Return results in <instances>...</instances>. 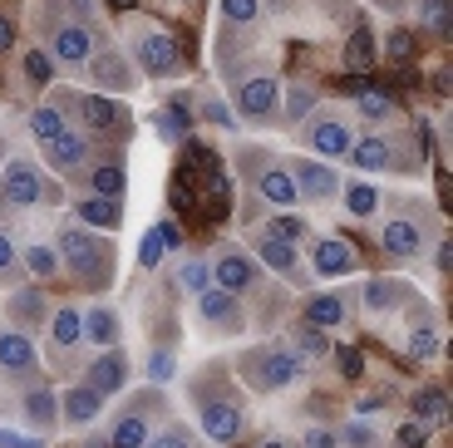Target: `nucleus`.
<instances>
[{
	"label": "nucleus",
	"instance_id": "obj_1",
	"mask_svg": "<svg viewBox=\"0 0 453 448\" xmlns=\"http://www.w3.org/2000/svg\"><path fill=\"white\" fill-rule=\"evenodd\" d=\"M55 257H59V271H69L89 291H109L113 286V242L94 227L65 222L55 232Z\"/></svg>",
	"mask_w": 453,
	"mask_h": 448
},
{
	"label": "nucleus",
	"instance_id": "obj_2",
	"mask_svg": "<svg viewBox=\"0 0 453 448\" xmlns=\"http://www.w3.org/2000/svg\"><path fill=\"white\" fill-rule=\"evenodd\" d=\"M242 380L257 394H276L306 380V355L291 345H257L242 355Z\"/></svg>",
	"mask_w": 453,
	"mask_h": 448
},
{
	"label": "nucleus",
	"instance_id": "obj_3",
	"mask_svg": "<svg viewBox=\"0 0 453 448\" xmlns=\"http://www.w3.org/2000/svg\"><path fill=\"white\" fill-rule=\"evenodd\" d=\"M128 40H134V65L143 69L148 79H173L182 69L178 40H173L168 30H158V25H138Z\"/></svg>",
	"mask_w": 453,
	"mask_h": 448
},
{
	"label": "nucleus",
	"instance_id": "obj_4",
	"mask_svg": "<svg viewBox=\"0 0 453 448\" xmlns=\"http://www.w3.org/2000/svg\"><path fill=\"white\" fill-rule=\"evenodd\" d=\"M197 424H203L207 444H237L242 429H247V414H242L237 394H226V384H222V394L197 390Z\"/></svg>",
	"mask_w": 453,
	"mask_h": 448
},
{
	"label": "nucleus",
	"instance_id": "obj_5",
	"mask_svg": "<svg viewBox=\"0 0 453 448\" xmlns=\"http://www.w3.org/2000/svg\"><path fill=\"white\" fill-rule=\"evenodd\" d=\"M0 375H5V380H15V384H25V380L35 384L40 375H45L30 330H15V325H5V330H0Z\"/></svg>",
	"mask_w": 453,
	"mask_h": 448
},
{
	"label": "nucleus",
	"instance_id": "obj_6",
	"mask_svg": "<svg viewBox=\"0 0 453 448\" xmlns=\"http://www.w3.org/2000/svg\"><path fill=\"white\" fill-rule=\"evenodd\" d=\"M55 192L45 188V178H40V168L35 163H25V158H11L5 163V173H0V202H11V207H40V202H50Z\"/></svg>",
	"mask_w": 453,
	"mask_h": 448
},
{
	"label": "nucleus",
	"instance_id": "obj_7",
	"mask_svg": "<svg viewBox=\"0 0 453 448\" xmlns=\"http://www.w3.org/2000/svg\"><path fill=\"white\" fill-rule=\"evenodd\" d=\"M207 266H212V286H222V291H232V296H247V291L261 286L257 257H247L242 247H222Z\"/></svg>",
	"mask_w": 453,
	"mask_h": 448
},
{
	"label": "nucleus",
	"instance_id": "obj_8",
	"mask_svg": "<svg viewBox=\"0 0 453 448\" xmlns=\"http://www.w3.org/2000/svg\"><path fill=\"white\" fill-rule=\"evenodd\" d=\"M197 315H203V325L212 330V336H242V330H247V311H242V301L232 291H222V286L197 291Z\"/></svg>",
	"mask_w": 453,
	"mask_h": 448
},
{
	"label": "nucleus",
	"instance_id": "obj_9",
	"mask_svg": "<svg viewBox=\"0 0 453 448\" xmlns=\"http://www.w3.org/2000/svg\"><path fill=\"white\" fill-rule=\"evenodd\" d=\"M237 109L251 124H272L276 113H281V79L276 74H247L242 89H237Z\"/></svg>",
	"mask_w": 453,
	"mask_h": 448
},
{
	"label": "nucleus",
	"instance_id": "obj_10",
	"mask_svg": "<svg viewBox=\"0 0 453 448\" xmlns=\"http://www.w3.org/2000/svg\"><path fill=\"white\" fill-rule=\"evenodd\" d=\"M311 271H316L320 281L355 276V271H360V251H355L345 236H316V247H311Z\"/></svg>",
	"mask_w": 453,
	"mask_h": 448
},
{
	"label": "nucleus",
	"instance_id": "obj_11",
	"mask_svg": "<svg viewBox=\"0 0 453 448\" xmlns=\"http://www.w3.org/2000/svg\"><path fill=\"white\" fill-rule=\"evenodd\" d=\"M84 384H89L94 394H104V399H113V394L128 390V355L119 345L99 350V355L84 365Z\"/></svg>",
	"mask_w": 453,
	"mask_h": 448
},
{
	"label": "nucleus",
	"instance_id": "obj_12",
	"mask_svg": "<svg viewBox=\"0 0 453 448\" xmlns=\"http://www.w3.org/2000/svg\"><path fill=\"white\" fill-rule=\"evenodd\" d=\"M306 143L316 148L320 158H345L355 143V124L345 119V113H316L306 128Z\"/></svg>",
	"mask_w": 453,
	"mask_h": 448
},
{
	"label": "nucleus",
	"instance_id": "obj_13",
	"mask_svg": "<svg viewBox=\"0 0 453 448\" xmlns=\"http://www.w3.org/2000/svg\"><path fill=\"white\" fill-rule=\"evenodd\" d=\"M291 182L296 192L306 202H335L340 197V173L330 168V163H316V158H301V163H291Z\"/></svg>",
	"mask_w": 453,
	"mask_h": 448
},
{
	"label": "nucleus",
	"instance_id": "obj_14",
	"mask_svg": "<svg viewBox=\"0 0 453 448\" xmlns=\"http://www.w3.org/2000/svg\"><path fill=\"white\" fill-rule=\"evenodd\" d=\"M380 247H385L389 257L409 261L429 247V232H424L419 217H389V222H380Z\"/></svg>",
	"mask_w": 453,
	"mask_h": 448
},
{
	"label": "nucleus",
	"instance_id": "obj_15",
	"mask_svg": "<svg viewBox=\"0 0 453 448\" xmlns=\"http://www.w3.org/2000/svg\"><path fill=\"white\" fill-rule=\"evenodd\" d=\"M40 148H45V163L55 173H65V178L84 173V168H89V158H94L89 153V138H84L80 128H65L59 138H50V143H40Z\"/></svg>",
	"mask_w": 453,
	"mask_h": 448
},
{
	"label": "nucleus",
	"instance_id": "obj_16",
	"mask_svg": "<svg viewBox=\"0 0 453 448\" xmlns=\"http://www.w3.org/2000/svg\"><path fill=\"white\" fill-rule=\"evenodd\" d=\"M257 266L276 271V276L286 281V286H306V266H301V251L291 247V242H272V236L257 232Z\"/></svg>",
	"mask_w": 453,
	"mask_h": 448
},
{
	"label": "nucleus",
	"instance_id": "obj_17",
	"mask_svg": "<svg viewBox=\"0 0 453 448\" xmlns=\"http://www.w3.org/2000/svg\"><path fill=\"white\" fill-rule=\"evenodd\" d=\"M94 45H99V40H94V30L84 20H65L55 30V45H50V59H59V65L65 69H74V65H84V59L94 55Z\"/></svg>",
	"mask_w": 453,
	"mask_h": 448
},
{
	"label": "nucleus",
	"instance_id": "obj_18",
	"mask_svg": "<svg viewBox=\"0 0 453 448\" xmlns=\"http://www.w3.org/2000/svg\"><path fill=\"white\" fill-rule=\"evenodd\" d=\"M84 345V311H74V305H59V311H50V355L65 365L74 350Z\"/></svg>",
	"mask_w": 453,
	"mask_h": 448
},
{
	"label": "nucleus",
	"instance_id": "obj_19",
	"mask_svg": "<svg viewBox=\"0 0 453 448\" xmlns=\"http://www.w3.org/2000/svg\"><path fill=\"white\" fill-rule=\"evenodd\" d=\"M360 301L370 315H395L399 305H414V286H409V281H395V276H374V281H365Z\"/></svg>",
	"mask_w": 453,
	"mask_h": 448
},
{
	"label": "nucleus",
	"instance_id": "obj_20",
	"mask_svg": "<svg viewBox=\"0 0 453 448\" xmlns=\"http://www.w3.org/2000/svg\"><path fill=\"white\" fill-rule=\"evenodd\" d=\"M20 419L35 434H50V429L59 424V394L45 390V384H30V390L20 394Z\"/></svg>",
	"mask_w": 453,
	"mask_h": 448
},
{
	"label": "nucleus",
	"instance_id": "obj_21",
	"mask_svg": "<svg viewBox=\"0 0 453 448\" xmlns=\"http://www.w3.org/2000/svg\"><path fill=\"white\" fill-rule=\"evenodd\" d=\"M257 197L272 202L276 212H286V207H296V202H301V192H296L291 173H286L281 163H261V168H257Z\"/></svg>",
	"mask_w": 453,
	"mask_h": 448
},
{
	"label": "nucleus",
	"instance_id": "obj_22",
	"mask_svg": "<svg viewBox=\"0 0 453 448\" xmlns=\"http://www.w3.org/2000/svg\"><path fill=\"white\" fill-rule=\"evenodd\" d=\"M301 321L316 325V330H335L340 321H350V301L340 291H320V296H306L301 301Z\"/></svg>",
	"mask_w": 453,
	"mask_h": 448
},
{
	"label": "nucleus",
	"instance_id": "obj_23",
	"mask_svg": "<svg viewBox=\"0 0 453 448\" xmlns=\"http://www.w3.org/2000/svg\"><path fill=\"white\" fill-rule=\"evenodd\" d=\"M99 414H104V394H94L89 384H74V390H65V394H59V419H65L69 429L94 424Z\"/></svg>",
	"mask_w": 453,
	"mask_h": 448
},
{
	"label": "nucleus",
	"instance_id": "obj_24",
	"mask_svg": "<svg viewBox=\"0 0 453 448\" xmlns=\"http://www.w3.org/2000/svg\"><path fill=\"white\" fill-rule=\"evenodd\" d=\"M5 315H11L15 330H35L40 321H50V296L40 286H25V291H15L5 301Z\"/></svg>",
	"mask_w": 453,
	"mask_h": 448
},
{
	"label": "nucleus",
	"instance_id": "obj_25",
	"mask_svg": "<svg viewBox=\"0 0 453 448\" xmlns=\"http://www.w3.org/2000/svg\"><path fill=\"white\" fill-rule=\"evenodd\" d=\"M119 336H124V321H119L113 305H89L84 311V345L109 350V345H119Z\"/></svg>",
	"mask_w": 453,
	"mask_h": 448
},
{
	"label": "nucleus",
	"instance_id": "obj_26",
	"mask_svg": "<svg viewBox=\"0 0 453 448\" xmlns=\"http://www.w3.org/2000/svg\"><path fill=\"white\" fill-rule=\"evenodd\" d=\"M74 222L119 232V227H124V207H119V197H80L74 202Z\"/></svg>",
	"mask_w": 453,
	"mask_h": 448
},
{
	"label": "nucleus",
	"instance_id": "obj_27",
	"mask_svg": "<svg viewBox=\"0 0 453 448\" xmlns=\"http://www.w3.org/2000/svg\"><path fill=\"white\" fill-rule=\"evenodd\" d=\"M148 434H153V424H148L143 409H124V414L109 424V448H143Z\"/></svg>",
	"mask_w": 453,
	"mask_h": 448
},
{
	"label": "nucleus",
	"instance_id": "obj_28",
	"mask_svg": "<svg viewBox=\"0 0 453 448\" xmlns=\"http://www.w3.org/2000/svg\"><path fill=\"white\" fill-rule=\"evenodd\" d=\"M94 59V79H99V89H134V65H128L119 50H104V55H89Z\"/></svg>",
	"mask_w": 453,
	"mask_h": 448
},
{
	"label": "nucleus",
	"instance_id": "obj_29",
	"mask_svg": "<svg viewBox=\"0 0 453 448\" xmlns=\"http://www.w3.org/2000/svg\"><path fill=\"white\" fill-rule=\"evenodd\" d=\"M345 158H350L360 173H385L389 163H395V148H389V138H355Z\"/></svg>",
	"mask_w": 453,
	"mask_h": 448
},
{
	"label": "nucleus",
	"instance_id": "obj_30",
	"mask_svg": "<svg viewBox=\"0 0 453 448\" xmlns=\"http://www.w3.org/2000/svg\"><path fill=\"white\" fill-rule=\"evenodd\" d=\"M414 336H409V355L414 359H434L443 350V336H439V325H434V311L429 305H419V311H414Z\"/></svg>",
	"mask_w": 453,
	"mask_h": 448
},
{
	"label": "nucleus",
	"instance_id": "obj_31",
	"mask_svg": "<svg viewBox=\"0 0 453 448\" xmlns=\"http://www.w3.org/2000/svg\"><path fill=\"white\" fill-rule=\"evenodd\" d=\"M80 113H84V124L89 128H119L128 119V109L124 104H113V99H104V94H89V99H80Z\"/></svg>",
	"mask_w": 453,
	"mask_h": 448
},
{
	"label": "nucleus",
	"instance_id": "obj_32",
	"mask_svg": "<svg viewBox=\"0 0 453 448\" xmlns=\"http://www.w3.org/2000/svg\"><path fill=\"white\" fill-rule=\"evenodd\" d=\"M20 271H25V276H35V281H55V276H59V257H55V247H45V242H25V251H20Z\"/></svg>",
	"mask_w": 453,
	"mask_h": 448
},
{
	"label": "nucleus",
	"instance_id": "obj_33",
	"mask_svg": "<svg viewBox=\"0 0 453 448\" xmlns=\"http://www.w3.org/2000/svg\"><path fill=\"white\" fill-rule=\"evenodd\" d=\"M261 236H272V242H291V247H301V236H311L306 217H296L291 207L286 212H276L272 222H261Z\"/></svg>",
	"mask_w": 453,
	"mask_h": 448
},
{
	"label": "nucleus",
	"instance_id": "obj_34",
	"mask_svg": "<svg viewBox=\"0 0 453 448\" xmlns=\"http://www.w3.org/2000/svg\"><path fill=\"white\" fill-rule=\"evenodd\" d=\"M89 188H94V197H124L128 178H124L119 163H94V168H89Z\"/></svg>",
	"mask_w": 453,
	"mask_h": 448
},
{
	"label": "nucleus",
	"instance_id": "obj_35",
	"mask_svg": "<svg viewBox=\"0 0 453 448\" xmlns=\"http://www.w3.org/2000/svg\"><path fill=\"white\" fill-rule=\"evenodd\" d=\"M340 197H345V212L350 217H374L380 212V188H370V182H350V188H340Z\"/></svg>",
	"mask_w": 453,
	"mask_h": 448
},
{
	"label": "nucleus",
	"instance_id": "obj_36",
	"mask_svg": "<svg viewBox=\"0 0 453 448\" xmlns=\"http://www.w3.org/2000/svg\"><path fill=\"white\" fill-rule=\"evenodd\" d=\"M281 109H286V124H301V119H311V113H316V89H311V84H301V79H296L291 89H286Z\"/></svg>",
	"mask_w": 453,
	"mask_h": 448
},
{
	"label": "nucleus",
	"instance_id": "obj_37",
	"mask_svg": "<svg viewBox=\"0 0 453 448\" xmlns=\"http://www.w3.org/2000/svg\"><path fill=\"white\" fill-rule=\"evenodd\" d=\"M409 409H414V419H424V424H439V419L449 414V394L443 390H419V394H409Z\"/></svg>",
	"mask_w": 453,
	"mask_h": 448
},
{
	"label": "nucleus",
	"instance_id": "obj_38",
	"mask_svg": "<svg viewBox=\"0 0 453 448\" xmlns=\"http://www.w3.org/2000/svg\"><path fill=\"white\" fill-rule=\"evenodd\" d=\"M207 286H212V266H207V261H182L178 266V291L182 296H197V291H207Z\"/></svg>",
	"mask_w": 453,
	"mask_h": 448
},
{
	"label": "nucleus",
	"instance_id": "obj_39",
	"mask_svg": "<svg viewBox=\"0 0 453 448\" xmlns=\"http://www.w3.org/2000/svg\"><path fill=\"white\" fill-rule=\"evenodd\" d=\"M65 128H69V119H65L59 109H50V104H45V109H35V113H30V134L40 138V143H50V138H59Z\"/></svg>",
	"mask_w": 453,
	"mask_h": 448
},
{
	"label": "nucleus",
	"instance_id": "obj_40",
	"mask_svg": "<svg viewBox=\"0 0 453 448\" xmlns=\"http://www.w3.org/2000/svg\"><path fill=\"white\" fill-rule=\"evenodd\" d=\"M20 74L30 79L35 89H45L50 79H55V59H50L45 50H25V59H20Z\"/></svg>",
	"mask_w": 453,
	"mask_h": 448
},
{
	"label": "nucleus",
	"instance_id": "obj_41",
	"mask_svg": "<svg viewBox=\"0 0 453 448\" xmlns=\"http://www.w3.org/2000/svg\"><path fill=\"white\" fill-rule=\"evenodd\" d=\"M345 65L350 69H370L374 65V35L365 30V25L350 35V45H345Z\"/></svg>",
	"mask_w": 453,
	"mask_h": 448
},
{
	"label": "nucleus",
	"instance_id": "obj_42",
	"mask_svg": "<svg viewBox=\"0 0 453 448\" xmlns=\"http://www.w3.org/2000/svg\"><path fill=\"white\" fill-rule=\"evenodd\" d=\"M217 11L226 25H251L261 20V0H217Z\"/></svg>",
	"mask_w": 453,
	"mask_h": 448
},
{
	"label": "nucleus",
	"instance_id": "obj_43",
	"mask_svg": "<svg viewBox=\"0 0 453 448\" xmlns=\"http://www.w3.org/2000/svg\"><path fill=\"white\" fill-rule=\"evenodd\" d=\"M296 350H306V359H326L330 345H326V330H316V325H296Z\"/></svg>",
	"mask_w": 453,
	"mask_h": 448
},
{
	"label": "nucleus",
	"instance_id": "obj_44",
	"mask_svg": "<svg viewBox=\"0 0 453 448\" xmlns=\"http://www.w3.org/2000/svg\"><path fill=\"white\" fill-rule=\"evenodd\" d=\"M419 25L434 35H449V0H419Z\"/></svg>",
	"mask_w": 453,
	"mask_h": 448
},
{
	"label": "nucleus",
	"instance_id": "obj_45",
	"mask_svg": "<svg viewBox=\"0 0 453 448\" xmlns=\"http://www.w3.org/2000/svg\"><path fill=\"white\" fill-rule=\"evenodd\" d=\"M429 424H424V419H404V424L395 429V444L399 448H429Z\"/></svg>",
	"mask_w": 453,
	"mask_h": 448
},
{
	"label": "nucleus",
	"instance_id": "obj_46",
	"mask_svg": "<svg viewBox=\"0 0 453 448\" xmlns=\"http://www.w3.org/2000/svg\"><path fill=\"white\" fill-rule=\"evenodd\" d=\"M143 448H193V434L182 424H168V429H158V434H148Z\"/></svg>",
	"mask_w": 453,
	"mask_h": 448
},
{
	"label": "nucleus",
	"instance_id": "obj_47",
	"mask_svg": "<svg viewBox=\"0 0 453 448\" xmlns=\"http://www.w3.org/2000/svg\"><path fill=\"white\" fill-rule=\"evenodd\" d=\"M20 276V247L11 242V232H0V286Z\"/></svg>",
	"mask_w": 453,
	"mask_h": 448
},
{
	"label": "nucleus",
	"instance_id": "obj_48",
	"mask_svg": "<svg viewBox=\"0 0 453 448\" xmlns=\"http://www.w3.org/2000/svg\"><path fill=\"white\" fill-rule=\"evenodd\" d=\"M360 113L365 119H389V113H395V99L380 94V89H360Z\"/></svg>",
	"mask_w": 453,
	"mask_h": 448
},
{
	"label": "nucleus",
	"instance_id": "obj_49",
	"mask_svg": "<svg viewBox=\"0 0 453 448\" xmlns=\"http://www.w3.org/2000/svg\"><path fill=\"white\" fill-rule=\"evenodd\" d=\"M163 251H168V247H163L158 227H153V232H148L143 242H138V266H143V271H153V266H158V261H163Z\"/></svg>",
	"mask_w": 453,
	"mask_h": 448
},
{
	"label": "nucleus",
	"instance_id": "obj_50",
	"mask_svg": "<svg viewBox=\"0 0 453 448\" xmlns=\"http://www.w3.org/2000/svg\"><path fill=\"white\" fill-rule=\"evenodd\" d=\"M335 438H340V448H374V429L370 424H345Z\"/></svg>",
	"mask_w": 453,
	"mask_h": 448
},
{
	"label": "nucleus",
	"instance_id": "obj_51",
	"mask_svg": "<svg viewBox=\"0 0 453 448\" xmlns=\"http://www.w3.org/2000/svg\"><path fill=\"white\" fill-rule=\"evenodd\" d=\"M203 119H207V124H217V128H237L232 109H226V104L217 99V94H207V99H203Z\"/></svg>",
	"mask_w": 453,
	"mask_h": 448
},
{
	"label": "nucleus",
	"instance_id": "obj_52",
	"mask_svg": "<svg viewBox=\"0 0 453 448\" xmlns=\"http://www.w3.org/2000/svg\"><path fill=\"white\" fill-rule=\"evenodd\" d=\"M173 370H178V359H173V350H153V359H148V380H173Z\"/></svg>",
	"mask_w": 453,
	"mask_h": 448
},
{
	"label": "nucleus",
	"instance_id": "obj_53",
	"mask_svg": "<svg viewBox=\"0 0 453 448\" xmlns=\"http://www.w3.org/2000/svg\"><path fill=\"white\" fill-rule=\"evenodd\" d=\"M389 59H395V65L414 59V35H409V30H395V35H389Z\"/></svg>",
	"mask_w": 453,
	"mask_h": 448
},
{
	"label": "nucleus",
	"instance_id": "obj_54",
	"mask_svg": "<svg viewBox=\"0 0 453 448\" xmlns=\"http://www.w3.org/2000/svg\"><path fill=\"white\" fill-rule=\"evenodd\" d=\"M301 448H340V438L330 434V429H306V434H301Z\"/></svg>",
	"mask_w": 453,
	"mask_h": 448
},
{
	"label": "nucleus",
	"instance_id": "obj_55",
	"mask_svg": "<svg viewBox=\"0 0 453 448\" xmlns=\"http://www.w3.org/2000/svg\"><path fill=\"white\" fill-rule=\"evenodd\" d=\"M330 355H335V365H340V370H345V375H350V380H355V375H360V350L340 345V350H330Z\"/></svg>",
	"mask_w": 453,
	"mask_h": 448
},
{
	"label": "nucleus",
	"instance_id": "obj_56",
	"mask_svg": "<svg viewBox=\"0 0 453 448\" xmlns=\"http://www.w3.org/2000/svg\"><path fill=\"white\" fill-rule=\"evenodd\" d=\"M158 236H163V247H168V251H178V247H182V232H178V222H158Z\"/></svg>",
	"mask_w": 453,
	"mask_h": 448
},
{
	"label": "nucleus",
	"instance_id": "obj_57",
	"mask_svg": "<svg viewBox=\"0 0 453 448\" xmlns=\"http://www.w3.org/2000/svg\"><path fill=\"white\" fill-rule=\"evenodd\" d=\"M385 404H389V394L374 390V394H365V399H360V414H374V409H385Z\"/></svg>",
	"mask_w": 453,
	"mask_h": 448
},
{
	"label": "nucleus",
	"instance_id": "obj_58",
	"mask_svg": "<svg viewBox=\"0 0 453 448\" xmlns=\"http://www.w3.org/2000/svg\"><path fill=\"white\" fill-rule=\"evenodd\" d=\"M434 261H439V276H449V266H453V251H449V242H439V251H434Z\"/></svg>",
	"mask_w": 453,
	"mask_h": 448
},
{
	"label": "nucleus",
	"instance_id": "obj_59",
	"mask_svg": "<svg viewBox=\"0 0 453 448\" xmlns=\"http://www.w3.org/2000/svg\"><path fill=\"white\" fill-rule=\"evenodd\" d=\"M11 45H15V25L0 15V50H11Z\"/></svg>",
	"mask_w": 453,
	"mask_h": 448
},
{
	"label": "nucleus",
	"instance_id": "obj_60",
	"mask_svg": "<svg viewBox=\"0 0 453 448\" xmlns=\"http://www.w3.org/2000/svg\"><path fill=\"white\" fill-rule=\"evenodd\" d=\"M84 448H109V438H89V444H84Z\"/></svg>",
	"mask_w": 453,
	"mask_h": 448
},
{
	"label": "nucleus",
	"instance_id": "obj_61",
	"mask_svg": "<svg viewBox=\"0 0 453 448\" xmlns=\"http://www.w3.org/2000/svg\"><path fill=\"white\" fill-rule=\"evenodd\" d=\"M261 448H286V444H281V438H266V444H261Z\"/></svg>",
	"mask_w": 453,
	"mask_h": 448
},
{
	"label": "nucleus",
	"instance_id": "obj_62",
	"mask_svg": "<svg viewBox=\"0 0 453 448\" xmlns=\"http://www.w3.org/2000/svg\"><path fill=\"white\" fill-rule=\"evenodd\" d=\"M113 5H119V11H134V0H113Z\"/></svg>",
	"mask_w": 453,
	"mask_h": 448
}]
</instances>
